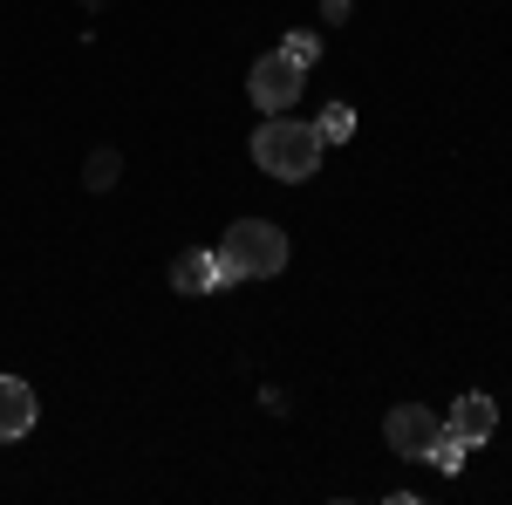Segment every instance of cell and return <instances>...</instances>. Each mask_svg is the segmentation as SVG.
Masks as SVG:
<instances>
[{"instance_id": "obj_11", "label": "cell", "mask_w": 512, "mask_h": 505, "mask_svg": "<svg viewBox=\"0 0 512 505\" xmlns=\"http://www.w3.org/2000/svg\"><path fill=\"white\" fill-rule=\"evenodd\" d=\"M280 48H287L294 62H308V69H315V55H321V41L308 35V28H301V35H287V41H280Z\"/></svg>"}, {"instance_id": "obj_10", "label": "cell", "mask_w": 512, "mask_h": 505, "mask_svg": "<svg viewBox=\"0 0 512 505\" xmlns=\"http://www.w3.org/2000/svg\"><path fill=\"white\" fill-rule=\"evenodd\" d=\"M117 151H96L89 157V164H82V185H89V192H110V185H117Z\"/></svg>"}, {"instance_id": "obj_5", "label": "cell", "mask_w": 512, "mask_h": 505, "mask_svg": "<svg viewBox=\"0 0 512 505\" xmlns=\"http://www.w3.org/2000/svg\"><path fill=\"white\" fill-rule=\"evenodd\" d=\"M451 437H465V444H492V430H499V403L485 396V389H472V396H458L451 403Z\"/></svg>"}, {"instance_id": "obj_4", "label": "cell", "mask_w": 512, "mask_h": 505, "mask_svg": "<svg viewBox=\"0 0 512 505\" xmlns=\"http://www.w3.org/2000/svg\"><path fill=\"white\" fill-rule=\"evenodd\" d=\"M437 410H424V403H396L390 417H383V437H390V451L396 458H417V465H424V458H431V444H437Z\"/></svg>"}, {"instance_id": "obj_3", "label": "cell", "mask_w": 512, "mask_h": 505, "mask_svg": "<svg viewBox=\"0 0 512 505\" xmlns=\"http://www.w3.org/2000/svg\"><path fill=\"white\" fill-rule=\"evenodd\" d=\"M246 89H253V103H260L267 117H280V110H294V96L308 89V62H294L287 48H274V55H260V62H253Z\"/></svg>"}, {"instance_id": "obj_7", "label": "cell", "mask_w": 512, "mask_h": 505, "mask_svg": "<svg viewBox=\"0 0 512 505\" xmlns=\"http://www.w3.org/2000/svg\"><path fill=\"white\" fill-rule=\"evenodd\" d=\"M171 287L178 294H219V253H205V246L178 253L171 260Z\"/></svg>"}, {"instance_id": "obj_8", "label": "cell", "mask_w": 512, "mask_h": 505, "mask_svg": "<svg viewBox=\"0 0 512 505\" xmlns=\"http://www.w3.org/2000/svg\"><path fill=\"white\" fill-rule=\"evenodd\" d=\"M315 130H321V144H349V137H355V110H349V103H328Z\"/></svg>"}, {"instance_id": "obj_2", "label": "cell", "mask_w": 512, "mask_h": 505, "mask_svg": "<svg viewBox=\"0 0 512 505\" xmlns=\"http://www.w3.org/2000/svg\"><path fill=\"white\" fill-rule=\"evenodd\" d=\"M287 267V233L267 226V219H239L226 226L219 239V287H233V280H274Z\"/></svg>"}, {"instance_id": "obj_9", "label": "cell", "mask_w": 512, "mask_h": 505, "mask_svg": "<svg viewBox=\"0 0 512 505\" xmlns=\"http://www.w3.org/2000/svg\"><path fill=\"white\" fill-rule=\"evenodd\" d=\"M465 451H472L465 437H451V430H437V444H431V458H424V465H437V471H465Z\"/></svg>"}, {"instance_id": "obj_1", "label": "cell", "mask_w": 512, "mask_h": 505, "mask_svg": "<svg viewBox=\"0 0 512 505\" xmlns=\"http://www.w3.org/2000/svg\"><path fill=\"white\" fill-rule=\"evenodd\" d=\"M253 164H260L267 178H280V185H308L321 171V130L315 123H294L280 110V117H267L253 130Z\"/></svg>"}, {"instance_id": "obj_12", "label": "cell", "mask_w": 512, "mask_h": 505, "mask_svg": "<svg viewBox=\"0 0 512 505\" xmlns=\"http://www.w3.org/2000/svg\"><path fill=\"white\" fill-rule=\"evenodd\" d=\"M321 14L328 21H349V0H321Z\"/></svg>"}, {"instance_id": "obj_6", "label": "cell", "mask_w": 512, "mask_h": 505, "mask_svg": "<svg viewBox=\"0 0 512 505\" xmlns=\"http://www.w3.org/2000/svg\"><path fill=\"white\" fill-rule=\"evenodd\" d=\"M28 430H35V389L21 376H0V444H14Z\"/></svg>"}]
</instances>
